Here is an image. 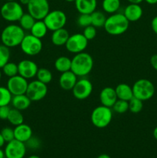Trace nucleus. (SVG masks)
<instances>
[{"label":"nucleus","mask_w":157,"mask_h":158,"mask_svg":"<svg viewBox=\"0 0 157 158\" xmlns=\"http://www.w3.org/2000/svg\"><path fill=\"white\" fill-rule=\"evenodd\" d=\"M77 23L80 27H87L92 25V18L91 14H80L77 19Z\"/></svg>","instance_id":"obj_36"},{"label":"nucleus","mask_w":157,"mask_h":158,"mask_svg":"<svg viewBox=\"0 0 157 158\" xmlns=\"http://www.w3.org/2000/svg\"><path fill=\"white\" fill-rule=\"evenodd\" d=\"M96 29L97 28H95V26H93L92 25H90V26L84 28V30H83V34L88 40H93V39H95V37L97 35Z\"/></svg>","instance_id":"obj_38"},{"label":"nucleus","mask_w":157,"mask_h":158,"mask_svg":"<svg viewBox=\"0 0 157 158\" xmlns=\"http://www.w3.org/2000/svg\"><path fill=\"white\" fill-rule=\"evenodd\" d=\"M78 77L72 71L62 73L58 80L60 87L64 90H72L78 80Z\"/></svg>","instance_id":"obj_17"},{"label":"nucleus","mask_w":157,"mask_h":158,"mask_svg":"<svg viewBox=\"0 0 157 158\" xmlns=\"http://www.w3.org/2000/svg\"><path fill=\"white\" fill-rule=\"evenodd\" d=\"M7 120L11 124L15 127L24 123V117L21 110H18L15 108H12L10 110Z\"/></svg>","instance_id":"obj_27"},{"label":"nucleus","mask_w":157,"mask_h":158,"mask_svg":"<svg viewBox=\"0 0 157 158\" xmlns=\"http://www.w3.org/2000/svg\"><path fill=\"white\" fill-rule=\"evenodd\" d=\"M5 143H6V142H5L4 139H3L1 133H0V148H2L3 146H4Z\"/></svg>","instance_id":"obj_45"},{"label":"nucleus","mask_w":157,"mask_h":158,"mask_svg":"<svg viewBox=\"0 0 157 158\" xmlns=\"http://www.w3.org/2000/svg\"><path fill=\"white\" fill-rule=\"evenodd\" d=\"M0 158H6V155H5V151L0 148Z\"/></svg>","instance_id":"obj_49"},{"label":"nucleus","mask_w":157,"mask_h":158,"mask_svg":"<svg viewBox=\"0 0 157 158\" xmlns=\"http://www.w3.org/2000/svg\"><path fill=\"white\" fill-rule=\"evenodd\" d=\"M26 35L25 30L16 24H10L3 29L1 33V41L3 45L9 48L20 46Z\"/></svg>","instance_id":"obj_2"},{"label":"nucleus","mask_w":157,"mask_h":158,"mask_svg":"<svg viewBox=\"0 0 157 158\" xmlns=\"http://www.w3.org/2000/svg\"><path fill=\"white\" fill-rule=\"evenodd\" d=\"M150 64L155 70L157 71V54L152 56L150 58Z\"/></svg>","instance_id":"obj_41"},{"label":"nucleus","mask_w":157,"mask_h":158,"mask_svg":"<svg viewBox=\"0 0 157 158\" xmlns=\"http://www.w3.org/2000/svg\"><path fill=\"white\" fill-rule=\"evenodd\" d=\"M133 96L142 101L149 100L155 94V86L150 80L147 79H139L132 86Z\"/></svg>","instance_id":"obj_6"},{"label":"nucleus","mask_w":157,"mask_h":158,"mask_svg":"<svg viewBox=\"0 0 157 158\" xmlns=\"http://www.w3.org/2000/svg\"><path fill=\"white\" fill-rule=\"evenodd\" d=\"M36 20L28 12V13H24L21 19H19V26L24 29L25 31H30L32 27L33 26L34 23Z\"/></svg>","instance_id":"obj_29"},{"label":"nucleus","mask_w":157,"mask_h":158,"mask_svg":"<svg viewBox=\"0 0 157 158\" xmlns=\"http://www.w3.org/2000/svg\"><path fill=\"white\" fill-rule=\"evenodd\" d=\"M2 136L3 139H4L5 142L8 143V142L12 141V140L15 139V134H14V129L9 127H6L2 128V131H0Z\"/></svg>","instance_id":"obj_37"},{"label":"nucleus","mask_w":157,"mask_h":158,"mask_svg":"<svg viewBox=\"0 0 157 158\" xmlns=\"http://www.w3.org/2000/svg\"><path fill=\"white\" fill-rule=\"evenodd\" d=\"M97 158H111V157H110V156L108 155V154H100L99 156H98V157Z\"/></svg>","instance_id":"obj_48"},{"label":"nucleus","mask_w":157,"mask_h":158,"mask_svg":"<svg viewBox=\"0 0 157 158\" xmlns=\"http://www.w3.org/2000/svg\"><path fill=\"white\" fill-rule=\"evenodd\" d=\"M2 73L8 77L9 78L14 77L18 74V64L12 62H8L2 68Z\"/></svg>","instance_id":"obj_32"},{"label":"nucleus","mask_w":157,"mask_h":158,"mask_svg":"<svg viewBox=\"0 0 157 158\" xmlns=\"http://www.w3.org/2000/svg\"><path fill=\"white\" fill-rule=\"evenodd\" d=\"M117 100L118 98L114 88L107 86L103 88L100 92L99 100L101 104L103 106L112 108Z\"/></svg>","instance_id":"obj_16"},{"label":"nucleus","mask_w":157,"mask_h":158,"mask_svg":"<svg viewBox=\"0 0 157 158\" xmlns=\"http://www.w3.org/2000/svg\"><path fill=\"white\" fill-rule=\"evenodd\" d=\"M10 110L9 105L0 106V120H7Z\"/></svg>","instance_id":"obj_40"},{"label":"nucleus","mask_w":157,"mask_h":158,"mask_svg":"<svg viewBox=\"0 0 157 158\" xmlns=\"http://www.w3.org/2000/svg\"><path fill=\"white\" fill-rule=\"evenodd\" d=\"M143 101L133 97L129 101V110L132 114H138L141 112L143 108Z\"/></svg>","instance_id":"obj_34"},{"label":"nucleus","mask_w":157,"mask_h":158,"mask_svg":"<svg viewBox=\"0 0 157 158\" xmlns=\"http://www.w3.org/2000/svg\"><path fill=\"white\" fill-rule=\"evenodd\" d=\"M93 90L92 82L85 77L77 80L76 83L72 88V94L77 100H83L89 98Z\"/></svg>","instance_id":"obj_12"},{"label":"nucleus","mask_w":157,"mask_h":158,"mask_svg":"<svg viewBox=\"0 0 157 158\" xmlns=\"http://www.w3.org/2000/svg\"><path fill=\"white\" fill-rule=\"evenodd\" d=\"M69 33L65 28L57 29L52 32L51 41L52 44L56 46H65L69 37Z\"/></svg>","instance_id":"obj_21"},{"label":"nucleus","mask_w":157,"mask_h":158,"mask_svg":"<svg viewBox=\"0 0 157 158\" xmlns=\"http://www.w3.org/2000/svg\"><path fill=\"white\" fill-rule=\"evenodd\" d=\"M143 14V8L139 4L129 3L124 9L123 15L129 22H136L142 18Z\"/></svg>","instance_id":"obj_18"},{"label":"nucleus","mask_w":157,"mask_h":158,"mask_svg":"<svg viewBox=\"0 0 157 158\" xmlns=\"http://www.w3.org/2000/svg\"><path fill=\"white\" fill-rule=\"evenodd\" d=\"M28 158H41V157H38V156H37V155H31V156H29Z\"/></svg>","instance_id":"obj_50"},{"label":"nucleus","mask_w":157,"mask_h":158,"mask_svg":"<svg viewBox=\"0 0 157 158\" xmlns=\"http://www.w3.org/2000/svg\"><path fill=\"white\" fill-rule=\"evenodd\" d=\"M48 29L52 32L64 28L67 22V16L63 11L55 9L50 11L43 19Z\"/></svg>","instance_id":"obj_8"},{"label":"nucleus","mask_w":157,"mask_h":158,"mask_svg":"<svg viewBox=\"0 0 157 158\" xmlns=\"http://www.w3.org/2000/svg\"><path fill=\"white\" fill-rule=\"evenodd\" d=\"M129 3H134V4H140L144 0H127Z\"/></svg>","instance_id":"obj_44"},{"label":"nucleus","mask_w":157,"mask_h":158,"mask_svg":"<svg viewBox=\"0 0 157 158\" xmlns=\"http://www.w3.org/2000/svg\"><path fill=\"white\" fill-rule=\"evenodd\" d=\"M37 80L45 84H49L52 80V73L49 69L46 68H40L38 69L36 74Z\"/></svg>","instance_id":"obj_30"},{"label":"nucleus","mask_w":157,"mask_h":158,"mask_svg":"<svg viewBox=\"0 0 157 158\" xmlns=\"http://www.w3.org/2000/svg\"><path fill=\"white\" fill-rule=\"evenodd\" d=\"M112 108L117 114H124V113L127 112L129 110V101L119 100L118 99Z\"/></svg>","instance_id":"obj_35"},{"label":"nucleus","mask_w":157,"mask_h":158,"mask_svg":"<svg viewBox=\"0 0 157 158\" xmlns=\"http://www.w3.org/2000/svg\"><path fill=\"white\" fill-rule=\"evenodd\" d=\"M0 14L3 19L9 23L18 22L24 14L22 6L18 2H6L2 6Z\"/></svg>","instance_id":"obj_4"},{"label":"nucleus","mask_w":157,"mask_h":158,"mask_svg":"<svg viewBox=\"0 0 157 158\" xmlns=\"http://www.w3.org/2000/svg\"><path fill=\"white\" fill-rule=\"evenodd\" d=\"M28 85H29L28 80L18 74V75L9 78L6 87L10 91L12 96H16L26 94Z\"/></svg>","instance_id":"obj_13"},{"label":"nucleus","mask_w":157,"mask_h":158,"mask_svg":"<svg viewBox=\"0 0 157 158\" xmlns=\"http://www.w3.org/2000/svg\"><path fill=\"white\" fill-rule=\"evenodd\" d=\"M31 101L30 99L27 97L26 94H21V95L13 96L12 99V103L13 108L18 110H26L30 106Z\"/></svg>","instance_id":"obj_22"},{"label":"nucleus","mask_w":157,"mask_h":158,"mask_svg":"<svg viewBox=\"0 0 157 158\" xmlns=\"http://www.w3.org/2000/svg\"><path fill=\"white\" fill-rule=\"evenodd\" d=\"M94 66L92 56L88 52H79L75 54L72 59L71 71L78 77H85L91 73Z\"/></svg>","instance_id":"obj_1"},{"label":"nucleus","mask_w":157,"mask_h":158,"mask_svg":"<svg viewBox=\"0 0 157 158\" xmlns=\"http://www.w3.org/2000/svg\"><path fill=\"white\" fill-rule=\"evenodd\" d=\"M129 20L125 17L123 13L115 12L111 14L108 18H106L103 27L109 35H119L125 33L129 29Z\"/></svg>","instance_id":"obj_3"},{"label":"nucleus","mask_w":157,"mask_h":158,"mask_svg":"<svg viewBox=\"0 0 157 158\" xmlns=\"http://www.w3.org/2000/svg\"><path fill=\"white\" fill-rule=\"evenodd\" d=\"M92 18V25L95 28L103 27L106 20V16L101 11H94L91 14Z\"/></svg>","instance_id":"obj_28"},{"label":"nucleus","mask_w":157,"mask_h":158,"mask_svg":"<svg viewBox=\"0 0 157 158\" xmlns=\"http://www.w3.org/2000/svg\"><path fill=\"white\" fill-rule=\"evenodd\" d=\"M48 94V86L39 80H32L28 85L26 94L31 101H39L44 99Z\"/></svg>","instance_id":"obj_11"},{"label":"nucleus","mask_w":157,"mask_h":158,"mask_svg":"<svg viewBox=\"0 0 157 158\" xmlns=\"http://www.w3.org/2000/svg\"><path fill=\"white\" fill-rule=\"evenodd\" d=\"M144 1H146L149 5H155L157 3V0H144Z\"/></svg>","instance_id":"obj_46"},{"label":"nucleus","mask_w":157,"mask_h":158,"mask_svg":"<svg viewBox=\"0 0 157 158\" xmlns=\"http://www.w3.org/2000/svg\"><path fill=\"white\" fill-rule=\"evenodd\" d=\"M12 97L13 96L7 87L0 86V106H8L10 104Z\"/></svg>","instance_id":"obj_31"},{"label":"nucleus","mask_w":157,"mask_h":158,"mask_svg":"<svg viewBox=\"0 0 157 158\" xmlns=\"http://www.w3.org/2000/svg\"><path fill=\"white\" fill-rule=\"evenodd\" d=\"M26 145L29 147V148H32V149H36V148H38L40 146V141L36 137H32L26 142Z\"/></svg>","instance_id":"obj_39"},{"label":"nucleus","mask_w":157,"mask_h":158,"mask_svg":"<svg viewBox=\"0 0 157 158\" xmlns=\"http://www.w3.org/2000/svg\"><path fill=\"white\" fill-rule=\"evenodd\" d=\"M29 2H30V0H18V2H19L22 6H27V5L29 4Z\"/></svg>","instance_id":"obj_43"},{"label":"nucleus","mask_w":157,"mask_h":158,"mask_svg":"<svg viewBox=\"0 0 157 158\" xmlns=\"http://www.w3.org/2000/svg\"><path fill=\"white\" fill-rule=\"evenodd\" d=\"M65 1L68 2H75V0H65Z\"/></svg>","instance_id":"obj_51"},{"label":"nucleus","mask_w":157,"mask_h":158,"mask_svg":"<svg viewBox=\"0 0 157 158\" xmlns=\"http://www.w3.org/2000/svg\"><path fill=\"white\" fill-rule=\"evenodd\" d=\"M28 12L35 20H43L50 12L48 0H30L27 5Z\"/></svg>","instance_id":"obj_9"},{"label":"nucleus","mask_w":157,"mask_h":158,"mask_svg":"<svg viewBox=\"0 0 157 158\" xmlns=\"http://www.w3.org/2000/svg\"><path fill=\"white\" fill-rule=\"evenodd\" d=\"M112 119V110L103 105L95 107L91 114V122L97 128H105L110 124Z\"/></svg>","instance_id":"obj_5"},{"label":"nucleus","mask_w":157,"mask_h":158,"mask_svg":"<svg viewBox=\"0 0 157 158\" xmlns=\"http://www.w3.org/2000/svg\"><path fill=\"white\" fill-rule=\"evenodd\" d=\"M18 74L26 80L36 77L38 72V65L32 60H23L18 63Z\"/></svg>","instance_id":"obj_15"},{"label":"nucleus","mask_w":157,"mask_h":158,"mask_svg":"<svg viewBox=\"0 0 157 158\" xmlns=\"http://www.w3.org/2000/svg\"><path fill=\"white\" fill-rule=\"evenodd\" d=\"M19 46L26 55L34 56L41 52L43 45L40 39L36 38L32 34H26Z\"/></svg>","instance_id":"obj_7"},{"label":"nucleus","mask_w":157,"mask_h":158,"mask_svg":"<svg viewBox=\"0 0 157 158\" xmlns=\"http://www.w3.org/2000/svg\"><path fill=\"white\" fill-rule=\"evenodd\" d=\"M115 93H116L117 98L119 100L129 101L134 97L132 88L129 85L126 84V83H119V84H118L115 87Z\"/></svg>","instance_id":"obj_23"},{"label":"nucleus","mask_w":157,"mask_h":158,"mask_svg":"<svg viewBox=\"0 0 157 158\" xmlns=\"http://www.w3.org/2000/svg\"><path fill=\"white\" fill-rule=\"evenodd\" d=\"M10 48L5 45H0V69L3 67L8 62H9L11 52Z\"/></svg>","instance_id":"obj_33"},{"label":"nucleus","mask_w":157,"mask_h":158,"mask_svg":"<svg viewBox=\"0 0 157 158\" xmlns=\"http://www.w3.org/2000/svg\"><path fill=\"white\" fill-rule=\"evenodd\" d=\"M152 135H153L154 138L157 140V127H155L153 130V132H152Z\"/></svg>","instance_id":"obj_47"},{"label":"nucleus","mask_w":157,"mask_h":158,"mask_svg":"<svg viewBox=\"0 0 157 158\" xmlns=\"http://www.w3.org/2000/svg\"><path fill=\"white\" fill-rule=\"evenodd\" d=\"M14 134L15 140L26 143L32 137V130L30 126L23 123L15 126L14 128Z\"/></svg>","instance_id":"obj_19"},{"label":"nucleus","mask_w":157,"mask_h":158,"mask_svg":"<svg viewBox=\"0 0 157 158\" xmlns=\"http://www.w3.org/2000/svg\"><path fill=\"white\" fill-rule=\"evenodd\" d=\"M6 158H23L26 154V145L15 139L8 142L5 148Z\"/></svg>","instance_id":"obj_14"},{"label":"nucleus","mask_w":157,"mask_h":158,"mask_svg":"<svg viewBox=\"0 0 157 158\" xmlns=\"http://www.w3.org/2000/svg\"><path fill=\"white\" fill-rule=\"evenodd\" d=\"M6 2H11V1H16V0H6Z\"/></svg>","instance_id":"obj_53"},{"label":"nucleus","mask_w":157,"mask_h":158,"mask_svg":"<svg viewBox=\"0 0 157 158\" xmlns=\"http://www.w3.org/2000/svg\"><path fill=\"white\" fill-rule=\"evenodd\" d=\"M151 27H152V31L157 35V15L152 19V22H151Z\"/></svg>","instance_id":"obj_42"},{"label":"nucleus","mask_w":157,"mask_h":158,"mask_svg":"<svg viewBox=\"0 0 157 158\" xmlns=\"http://www.w3.org/2000/svg\"><path fill=\"white\" fill-rule=\"evenodd\" d=\"M75 6L80 14H92L96 10L97 0H75Z\"/></svg>","instance_id":"obj_20"},{"label":"nucleus","mask_w":157,"mask_h":158,"mask_svg":"<svg viewBox=\"0 0 157 158\" xmlns=\"http://www.w3.org/2000/svg\"><path fill=\"white\" fill-rule=\"evenodd\" d=\"M2 79V72H1V69H0V80Z\"/></svg>","instance_id":"obj_52"},{"label":"nucleus","mask_w":157,"mask_h":158,"mask_svg":"<svg viewBox=\"0 0 157 158\" xmlns=\"http://www.w3.org/2000/svg\"><path fill=\"white\" fill-rule=\"evenodd\" d=\"M48 28L43 20H36L30 29V34L38 39L44 38L48 32Z\"/></svg>","instance_id":"obj_24"},{"label":"nucleus","mask_w":157,"mask_h":158,"mask_svg":"<svg viewBox=\"0 0 157 158\" xmlns=\"http://www.w3.org/2000/svg\"><path fill=\"white\" fill-rule=\"evenodd\" d=\"M89 40L84 36L83 33H75L69 35L66 43V48L69 52L73 54L84 52L87 48Z\"/></svg>","instance_id":"obj_10"},{"label":"nucleus","mask_w":157,"mask_h":158,"mask_svg":"<svg viewBox=\"0 0 157 158\" xmlns=\"http://www.w3.org/2000/svg\"><path fill=\"white\" fill-rule=\"evenodd\" d=\"M55 69L59 73H65L71 70L72 66V59L65 56L58 57L54 63Z\"/></svg>","instance_id":"obj_25"},{"label":"nucleus","mask_w":157,"mask_h":158,"mask_svg":"<svg viewBox=\"0 0 157 158\" xmlns=\"http://www.w3.org/2000/svg\"><path fill=\"white\" fill-rule=\"evenodd\" d=\"M121 6L120 0H103L102 7L106 13L114 14L118 12Z\"/></svg>","instance_id":"obj_26"}]
</instances>
